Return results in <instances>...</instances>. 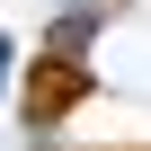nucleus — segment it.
Here are the masks:
<instances>
[{
  "label": "nucleus",
  "mask_w": 151,
  "mask_h": 151,
  "mask_svg": "<svg viewBox=\"0 0 151 151\" xmlns=\"http://www.w3.org/2000/svg\"><path fill=\"white\" fill-rule=\"evenodd\" d=\"M89 89H98V71H89L80 53H36V62H27V124H62Z\"/></svg>",
  "instance_id": "obj_1"
}]
</instances>
